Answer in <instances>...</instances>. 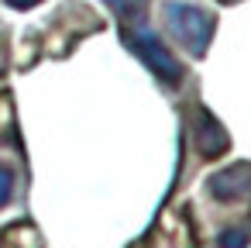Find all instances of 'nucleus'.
Masks as SVG:
<instances>
[{"mask_svg":"<svg viewBox=\"0 0 251 248\" xmlns=\"http://www.w3.org/2000/svg\"><path fill=\"white\" fill-rule=\"evenodd\" d=\"M121 42L141 59V66L162 80L165 86H179L182 83V62L172 55V49L145 25H121Z\"/></svg>","mask_w":251,"mask_h":248,"instance_id":"1","label":"nucleus"},{"mask_svg":"<svg viewBox=\"0 0 251 248\" xmlns=\"http://www.w3.org/2000/svg\"><path fill=\"white\" fill-rule=\"evenodd\" d=\"M165 28L169 35L193 55V59H203L210 42H213V28H217V18L196 4H182V0H169L165 4Z\"/></svg>","mask_w":251,"mask_h":248,"instance_id":"2","label":"nucleus"},{"mask_svg":"<svg viewBox=\"0 0 251 248\" xmlns=\"http://www.w3.org/2000/svg\"><path fill=\"white\" fill-rule=\"evenodd\" d=\"M206 193L220 203H234L251 196V162H234L227 169H217L206 179Z\"/></svg>","mask_w":251,"mask_h":248,"instance_id":"3","label":"nucleus"},{"mask_svg":"<svg viewBox=\"0 0 251 248\" xmlns=\"http://www.w3.org/2000/svg\"><path fill=\"white\" fill-rule=\"evenodd\" d=\"M193 141H196V148H200L203 159H217V155H224V152L230 148L227 128H224L206 107L196 110V121H193Z\"/></svg>","mask_w":251,"mask_h":248,"instance_id":"4","label":"nucleus"},{"mask_svg":"<svg viewBox=\"0 0 251 248\" xmlns=\"http://www.w3.org/2000/svg\"><path fill=\"white\" fill-rule=\"evenodd\" d=\"M121 18V25H145V11H148V0H114L110 4Z\"/></svg>","mask_w":251,"mask_h":248,"instance_id":"5","label":"nucleus"},{"mask_svg":"<svg viewBox=\"0 0 251 248\" xmlns=\"http://www.w3.org/2000/svg\"><path fill=\"white\" fill-rule=\"evenodd\" d=\"M14 186H18V172L11 162H0V207H7L11 196H14Z\"/></svg>","mask_w":251,"mask_h":248,"instance_id":"6","label":"nucleus"},{"mask_svg":"<svg viewBox=\"0 0 251 248\" xmlns=\"http://www.w3.org/2000/svg\"><path fill=\"white\" fill-rule=\"evenodd\" d=\"M248 241H251V227H227L217 238L220 248H248Z\"/></svg>","mask_w":251,"mask_h":248,"instance_id":"7","label":"nucleus"},{"mask_svg":"<svg viewBox=\"0 0 251 248\" xmlns=\"http://www.w3.org/2000/svg\"><path fill=\"white\" fill-rule=\"evenodd\" d=\"M7 7H14V11H28V7H35V4H42V0H4Z\"/></svg>","mask_w":251,"mask_h":248,"instance_id":"8","label":"nucleus"},{"mask_svg":"<svg viewBox=\"0 0 251 248\" xmlns=\"http://www.w3.org/2000/svg\"><path fill=\"white\" fill-rule=\"evenodd\" d=\"M220 4H234V0H220Z\"/></svg>","mask_w":251,"mask_h":248,"instance_id":"9","label":"nucleus"},{"mask_svg":"<svg viewBox=\"0 0 251 248\" xmlns=\"http://www.w3.org/2000/svg\"><path fill=\"white\" fill-rule=\"evenodd\" d=\"M107 4H114V0H107Z\"/></svg>","mask_w":251,"mask_h":248,"instance_id":"10","label":"nucleus"}]
</instances>
